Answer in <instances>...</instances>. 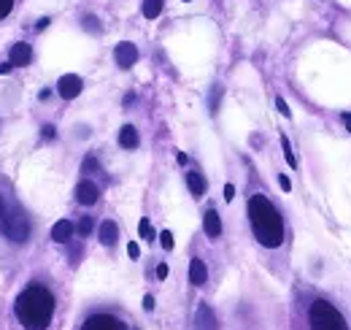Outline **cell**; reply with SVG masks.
Masks as SVG:
<instances>
[{
  "mask_svg": "<svg viewBox=\"0 0 351 330\" xmlns=\"http://www.w3.org/2000/svg\"><path fill=\"white\" fill-rule=\"evenodd\" d=\"M84 27H87V30H100V25H97L95 16H87V19H84Z\"/></svg>",
  "mask_w": 351,
  "mask_h": 330,
  "instance_id": "cell-25",
  "label": "cell"
},
{
  "mask_svg": "<svg viewBox=\"0 0 351 330\" xmlns=\"http://www.w3.org/2000/svg\"><path fill=\"white\" fill-rule=\"evenodd\" d=\"M119 143H122L125 149H135V146H138V130H135L132 125H125V128L119 130Z\"/></svg>",
  "mask_w": 351,
  "mask_h": 330,
  "instance_id": "cell-16",
  "label": "cell"
},
{
  "mask_svg": "<svg viewBox=\"0 0 351 330\" xmlns=\"http://www.w3.org/2000/svg\"><path fill=\"white\" fill-rule=\"evenodd\" d=\"M162 11V0H143V16L146 19H157Z\"/></svg>",
  "mask_w": 351,
  "mask_h": 330,
  "instance_id": "cell-17",
  "label": "cell"
},
{
  "mask_svg": "<svg viewBox=\"0 0 351 330\" xmlns=\"http://www.w3.org/2000/svg\"><path fill=\"white\" fill-rule=\"evenodd\" d=\"M186 3H189V0H186Z\"/></svg>",
  "mask_w": 351,
  "mask_h": 330,
  "instance_id": "cell-36",
  "label": "cell"
},
{
  "mask_svg": "<svg viewBox=\"0 0 351 330\" xmlns=\"http://www.w3.org/2000/svg\"><path fill=\"white\" fill-rule=\"evenodd\" d=\"M82 171H84V174H92V171H97V160H95L92 154H89L87 160H84V168H82Z\"/></svg>",
  "mask_w": 351,
  "mask_h": 330,
  "instance_id": "cell-24",
  "label": "cell"
},
{
  "mask_svg": "<svg viewBox=\"0 0 351 330\" xmlns=\"http://www.w3.org/2000/svg\"><path fill=\"white\" fill-rule=\"evenodd\" d=\"M160 244H162L165 249H173V233H171V231H162V233H160Z\"/></svg>",
  "mask_w": 351,
  "mask_h": 330,
  "instance_id": "cell-21",
  "label": "cell"
},
{
  "mask_svg": "<svg viewBox=\"0 0 351 330\" xmlns=\"http://www.w3.org/2000/svg\"><path fill=\"white\" fill-rule=\"evenodd\" d=\"M208 279V268H206V263L200 260V257H195L192 263H189V282L195 284V287H203Z\"/></svg>",
  "mask_w": 351,
  "mask_h": 330,
  "instance_id": "cell-11",
  "label": "cell"
},
{
  "mask_svg": "<svg viewBox=\"0 0 351 330\" xmlns=\"http://www.w3.org/2000/svg\"><path fill=\"white\" fill-rule=\"evenodd\" d=\"M249 222H252V231H254V236L263 246H267V249L281 246L284 220H281L278 209L265 195H252L249 198Z\"/></svg>",
  "mask_w": 351,
  "mask_h": 330,
  "instance_id": "cell-2",
  "label": "cell"
},
{
  "mask_svg": "<svg viewBox=\"0 0 351 330\" xmlns=\"http://www.w3.org/2000/svg\"><path fill=\"white\" fill-rule=\"evenodd\" d=\"M82 330H128V325L111 314H92L84 320Z\"/></svg>",
  "mask_w": 351,
  "mask_h": 330,
  "instance_id": "cell-5",
  "label": "cell"
},
{
  "mask_svg": "<svg viewBox=\"0 0 351 330\" xmlns=\"http://www.w3.org/2000/svg\"><path fill=\"white\" fill-rule=\"evenodd\" d=\"M44 139H54V128H51V125H46L44 128Z\"/></svg>",
  "mask_w": 351,
  "mask_h": 330,
  "instance_id": "cell-31",
  "label": "cell"
},
{
  "mask_svg": "<svg viewBox=\"0 0 351 330\" xmlns=\"http://www.w3.org/2000/svg\"><path fill=\"white\" fill-rule=\"evenodd\" d=\"M203 228H206V236L208 238L221 236V220L214 209H208V211H206V217H203Z\"/></svg>",
  "mask_w": 351,
  "mask_h": 330,
  "instance_id": "cell-12",
  "label": "cell"
},
{
  "mask_svg": "<svg viewBox=\"0 0 351 330\" xmlns=\"http://www.w3.org/2000/svg\"><path fill=\"white\" fill-rule=\"evenodd\" d=\"M281 149H284V160L289 163V168H298V157H295V152H292V143L287 136H281Z\"/></svg>",
  "mask_w": 351,
  "mask_h": 330,
  "instance_id": "cell-18",
  "label": "cell"
},
{
  "mask_svg": "<svg viewBox=\"0 0 351 330\" xmlns=\"http://www.w3.org/2000/svg\"><path fill=\"white\" fill-rule=\"evenodd\" d=\"M0 220H3V200H0Z\"/></svg>",
  "mask_w": 351,
  "mask_h": 330,
  "instance_id": "cell-35",
  "label": "cell"
},
{
  "mask_svg": "<svg viewBox=\"0 0 351 330\" xmlns=\"http://www.w3.org/2000/svg\"><path fill=\"white\" fill-rule=\"evenodd\" d=\"M79 233H82V236H89V233H92V217H82V222H79Z\"/></svg>",
  "mask_w": 351,
  "mask_h": 330,
  "instance_id": "cell-20",
  "label": "cell"
},
{
  "mask_svg": "<svg viewBox=\"0 0 351 330\" xmlns=\"http://www.w3.org/2000/svg\"><path fill=\"white\" fill-rule=\"evenodd\" d=\"M97 198H100V189H97L95 182H89V179L79 182V187H76V200H79L82 206H95Z\"/></svg>",
  "mask_w": 351,
  "mask_h": 330,
  "instance_id": "cell-8",
  "label": "cell"
},
{
  "mask_svg": "<svg viewBox=\"0 0 351 330\" xmlns=\"http://www.w3.org/2000/svg\"><path fill=\"white\" fill-rule=\"evenodd\" d=\"M114 60H117L119 68H132V65L138 62V49H135V44L122 41V44L117 47V51H114Z\"/></svg>",
  "mask_w": 351,
  "mask_h": 330,
  "instance_id": "cell-7",
  "label": "cell"
},
{
  "mask_svg": "<svg viewBox=\"0 0 351 330\" xmlns=\"http://www.w3.org/2000/svg\"><path fill=\"white\" fill-rule=\"evenodd\" d=\"M46 25H49V16H44V19H38V25H36V27H38V30H44Z\"/></svg>",
  "mask_w": 351,
  "mask_h": 330,
  "instance_id": "cell-32",
  "label": "cell"
},
{
  "mask_svg": "<svg viewBox=\"0 0 351 330\" xmlns=\"http://www.w3.org/2000/svg\"><path fill=\"white\" fill-rule=\"evenodd\" d=\"M308 320H311V330H349L346 320L341 317V311L332 303L322 300V298L311 303Z\"/></svg>",
  "mask_w": 351,
  "mask_h": 330,
  "instance_id": "cell-3",
  "label": "cell"
},
{
  "mask_svg": "<svg viewBox=\"0 0 351 330\" xmlns=\"http://www.w3.org/2000/svg\"><path fill=\"white\" fill-rule=\"evenodd\" d=\"M143 309H146V311H152V309H154V298H152V295H146V298H143Z\"/></svg>",
  "mask_w": 351,
  "mask_h": 330,
  "instance_id": "cell-29",
  "label": "cell"
},
{
  "mask_svg": "<svg viewBox=\"0 0 351 330\" xmlns=\"http://www.w3.org/2000/svg\"><path fill=\"white\" fill-rule=\"evenodd\" d=\"M8 71H11V65H8V62H3V65H0V76H3V73H8Z\"/></svg>",
  "mask_w": 351,
  "mask_h": 330,
  "instance_id": "cell-33",
  "label": "cell"
},
{
  "mask_svg": "<svg viewBox=\"0 0 351 330\" xmlns=\"http://www.w3.org/2000/svg\"><path fill=\"white\" fill-rule=\"evenodd\" d=\"M71 238H73V222H71V220H60V222L51 228V241L65 244V241H71Z\"/></svg>",
  "mask_w": 351,
  "mask_h": 330,
  "instance_id": "cell-14",
  "label": "cell"
},
{
  "mask_svg": "<svg viewBox=\"0 0 351 330\" xmlns=\"http://www.w3.org/2000/svg\"><path fill=\"white\" fill-rule=\"evenodd\" d=\"M30 60H33L30 44H14V47H11V65L25 68V65H30Z\"/></svg>",
  "mask_w": 351,
  "mask_h": 330,
  "instance_id": "cell-10",
  "label": "cell"
},
{
  "mask_svg": "<svg viewBox=\"0 0 351 330\" xmlns=\"http://www.w3.org/2000/svg\"><path fill=\"white\" fill-rule=\"evenodd\" d=\"M97 236H100V244H103V246H114V244H117V238H119V228H117V222L106 220V222L100 225Z\"/></svg>",
  "mask_w": 351,
  "mask_h": 330,
  "instance_id": "cell-13",
  "label": "cell"
},
{
  "mask_svg": "<svg viewBox=\"0 0 351 330\" xmlns=\"http://www.w3.org/2000/svg\"><path fill=\"white\" fill-rule=\"evenodd\" d=\"M186 185H189V192L195 195V198H203L206 195V179H203V174H197V171H189L186 174Z\"/></svg>",
  "mask_w": 351,
  "mask_h": 330,
  "instance_id": "cell-15",
  "label": "cell"
},
{
  "mask_svg": "<svg viewBox=\"0 0 351 330\" xmlns=\"http://www.w3.org/2000/svg\"><path fill=\"white\" fill-rule=\"evenodd\" d=\"M11 8H14V0H0V19H3V16H8V14H11Z\"/></svg>",
  "mask_w": 351,
  "mask_h": 330,
  "instance_id": "cell-23",
  "label": "cell"
},
{
  "mask_svg": "<svg viewBox=\"0 0 351 330\" xmlns=\"http://www.w3.org/2000/svg\"><path fill=\"white\" fill-rule=\"evenodd\" d=\"M82 90H84V82H82V76H76V73H65V76L57 82V93L62 95L65 100L79 97Z\"/></svg>",
  "mask_w": 351,
  "mask_h": 330,
  "instance_id": "cell-6",
  "label": "cell"
},
{
  "mask_svg": "<svg viewBox=\"0 0 351 330\" xmlns=\"http://www.w3.org/2000/svg\"><path fill=\"white\" fill-rule=\"evenodd\" d=\"M276 106H278L281 117H292V111H289V106H287V100H284V97H276Z\"/></svg>",
  "mask_w": 351,
  "mask_h": 330,
  "instance_id": "cell-22",
  "label": "cell"
},
{
  "mask_svg": "<svg viewBox=\"0 0 351 330\" xmlns=\"http://www.w3.org/2000/svg\"><path fill=\"white\" fill-rule=\"evenodd\" d=\"M232 198H235V187L227 185V187H224V200H232Z\"/></svg>",
  "mask_w": 351,
  "mask_h": 330,
  "instance_id": "cell-30",
  "label": "cell"
},
{
  "mask_svg": "<svg viewBox=\"0 0 351 330\" xmlns=\"http://www.w3.org/2000/svg\"><path fill=\"white\" fill-rule=\"evenodd\" d=\"M0 228H3V236L14 244H25L30 238V220L25 217L22 209H11L8 214H3Z\"/></svg>",
  "mask_w": 351,
  "mask_h": 330,
  "instance_id": "cell-4",
  "label": "cell"
},
{
  "mask_svg": "<svg viewBox=\"0 0 351 330\" xmlns=\"http://www.w3.org/2000/svg\"><path fill=\"white\" fill-rule=\"evenodd\" d=\"M195 330H219L217 325V314L211 311V306H197V314H195Z\"/></svg>",
  "mask_w": 351,
  "mask_h": 330,
  "instance_id": "cell-9",
  "label": "cell"
},
{
  "mask_svg": "<svg viewBox=\"0 0 351 330\" xmlns=\"http://www.w3.org/2000/svg\"><path fill=\"white\" fill-rule=\"evenodd\" d=\"M157 276H160V279H165V276H168V266H165V263H160V266H157Z\"/></svg>",
  "mask_w": 351,
  "mask_h": 330,
  "instance_id": "cell-28",
  "label": "cell"
},
{
  "mask_svg": "<svg viewBox=\"0 0 351 330\" xmlns=\"http://www.w3.org/2000/svg\"><path fill=\"white\" fill-rule=\"evenodd\" d=\"M343 122H346V128H349V133H351V114H343Z\"/></svg>",
  "mask_w": 351,
  "mask_h": 330,
  "instance_id": "cell-34",
  "label": "cell"
},
{
  "mask_svg": "<svg viewBox=\"0 0 351 330\" xmlns=\"http://www.w3.org/2000/svg\"><path fill=\"white\" fill-rule=\"evenodd\" d=\"M128 255H130L132 260H138V255H141V249H138V244L132 241V244H128Z\"/></svg>",
  "mask_w": 351,
  "mask_h": 330,
  "instance_id": "cell-26",
  "label": "cell"
},
{
  "mask_svg": "<svg viewBox=\"0 0 351 330\" xmlns=\"http://www.w3.org/2000/svg\"><path fill=\"white\" fill-rule=\"evenodd\" d=\"M14 311H16V320L27 330H44L54 314V295L41 284H30L19 292Z\"/></svg>",
  "mask_w": 351,
  "mask_h": 330,
  "instance_id": "cell-1",
  "label": "cell"
},
{
  "mask_svg": "<svg viewBox=\"0 0 351 330\" xmlns=\"http://www.w3.org/2000/svg\"><path fill=\"white\" fill-rule=\"evenodd\" d=\"M141 236L146 238V241H154V231H152V225H149V220H141Z\"/></svg>",
  "mask_w": 351,
  "mask_h": 330,
  "instance_id": "cell-19",
  "label": "cell"
},
{
  "mask_svg": "<svg viewBox=\"0 0 351 330\" xmlns=\"http://www.w3.org/2000/svg\"><path fill=\"white\" fill-rule=\"evenodd\" d=\"M278 185H281V189H284V192H289V189H292V182H289L287 176H278Z\"/></svg>",
  "mask_w": 351,
  "mask_h": 330,
  "instance_id": "cell-27",
  "label": "cell"
}]
</instances>
